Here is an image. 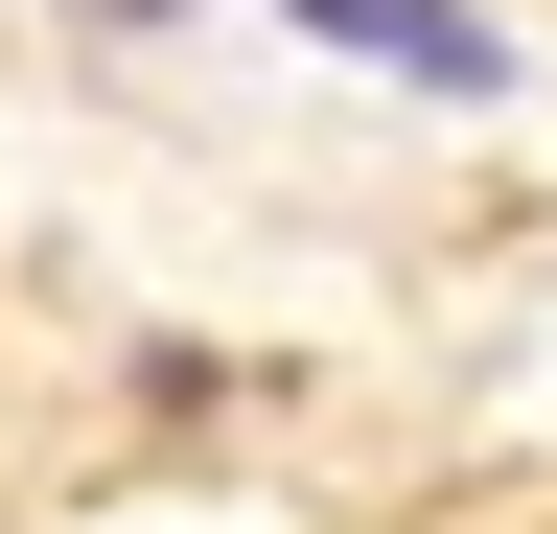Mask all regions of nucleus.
Instances as JSON below:
<instances>
[{
	"mask_svg": "<svg viewBox=\"0 0 557 534\" xmlns=\"http://www.w3.org/2000/svg\"><path fill=\"white\" fill-rule=\"evenodd\" d=\"M302 47H348V71H418V94H511V24L487 0H278Z\"/></svg>",
	"mask_w": 557,
	"mask_h": 534,
	"instance_id": "nucleus-1",
	"label": "nucleus"
},
{
	"mask_svg": "<svg viewBox=\"0 0 557 534\" xmlns=\"http://www.w3.org/2000/svg\"><path fill=\"white\" fill-rule=\"evenodd\" d=\"M70 24H186V0H70Z\"/></svg>",
	"mask_w": 557,
	"mask_h": 534,
	"instance_id": "nucleus-2",
	"label": "nucleus"
}]
</instances>
